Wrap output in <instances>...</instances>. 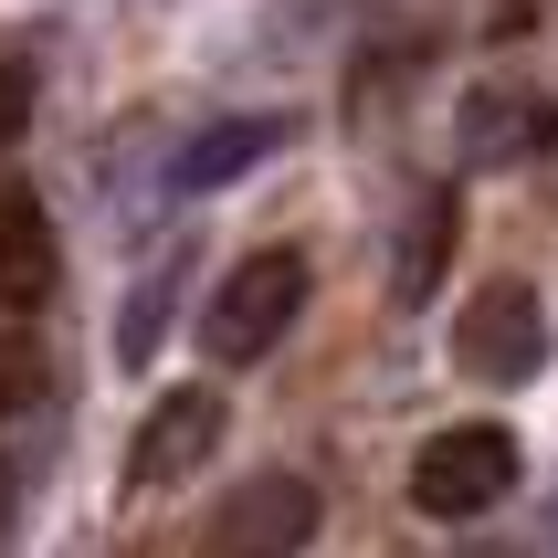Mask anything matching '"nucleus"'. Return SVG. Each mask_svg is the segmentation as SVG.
Instances as JSON below:
<instances>
[{
	"label": "nucleus",
	"instance_id": "3",
	"mask_svg": "<svg viewBox=\"0 0 558 558\" xmlns=\"http://www.w3.org/2000/svg\"><path fill=\"white\" fill-rule=\"evenodd\" d=\"M453 369L485 379V390H527V379L548 369V306H537L517 275L474 284L464 316H453Z\"/></svg>",
	"mask_w": 558,
	"mask_h": 558
},
{
	"label": "nucleus",
	"instance_id": "11",
	"mask_svg": "<svg viewBox=\"0 0 558 558\" xmlns=\"http://www.w3.org/2000/svg\"><path fill=\"white\" fill-rule=\"evenodd\" d=\"M22 126H32V74L0 53V148H22Z\"/></svg>",
	"mask_w": 558,
	"mask_h": 558
},
{
	"label": "nucleus",
	"instance_id": "13",
	"mask_svg": "<svg viewBox=\"0 0 558 558\" xmlns=\"http://www.w3.org/2000/svg\"><path fill=\"white\" fill-rule=\"evenodd\" d=\"M0 517H11V464H0Z\"/></svg>",
	"mask_w": 558,
	"mask_h": 558
},
{
	"label": "nucleus",
	"instance_id": "8",
	"mask_svg": "<svg viewBox=\"0 0 558 558\" xmlns=\"http://www.w3.org/2000/svg\"><path fill=\"white\" fill-rule=\"evenodd\" d=\"M53 295V211L22 180H0V306H43Z\"/></svg>",
	"mask_w": 558,
	"mask_h": 558
},
{
	"label": "nucleus",
	"instance_id": "7",
	"mask_svg": "<svg viewBox=\"0 0 558 558\" xmlns=\"http://www.w3.org/2000/svg\"><path fill=\"white\" fill-rule=\"evenodd\" d=\"M284 148V117H211L201 137H180V158H169V190H232V180H253L264 158Z\"/></svg>",
	"mask_w": 558,
	"mask_h": 558
},
{
	"label": "nucleus",
	"instance_id": "1",
	"mask_svg": "<svg viewBox=\"0 0 558 558\" xmlns=\"http://www.w3.org/2000/svg\"><path fill=\"white\" fill-rule=\"evenodd\" d=\"M295 316H306V253H295V243H264V253H243V264L211 284L201 338H211V359L253 369V359H275V348H284Z\"/></svg>",
	"mask_w": 558,
	"mask_h": 558
},
{
	"label": "nucleus",
	"instance_id": "9",
	"mask_svg": "<svg viewBox=\"0 0 558 558\" xmlns=\"http://www.w3.org/2000/svg\"><path fill=\"white\" fill-rule=\"evenodd\" d=\"M453 190H422L411 201V221H401V264H390V295L401 306H433V284H442V264H453Z\"/></svg>",
	"mask_w": 558,
	"mask_h": 558
},
{
	"label": "nucleus",
	"instance_id": "2",
	"mask_svg": "<svg viewBox=\"0 0 558 558\" xmlns=\"http://www.w3.org/2000/svg\"><path fill=\"white\" fill-rule=\"evenodd\" d=\"M517 496V433L506 422H453L411 453V506L433 527H464V517H496Z\"/></svg>",
	"mask_w": 558,
	"mask_h": 558
},
{
	"label": "nucleus",
	"instance_id": "10",
	"mask_svg": "<svg viewBox=\"0 0 558 558\" xmlns=\"http://www.w3.org/2000/svg\"><path fill=\"white\" fill-rule=\"evenodd\" d=\"M169 295H180V253H169V264H148V284L126 295V316H117V359H148V348L169 338Z\"/></svg>",
	"mask_w": 558,
	"mask_h": 558
},
{
	"label": "nucleus",
	"instance_id": "4",
	"mask_svg": "<svg viewBox=\"0 0 558 558\" xmlns=\"http://www.w3.org/2000/svg\"><path fill=\"white\" fill-rule=\"evenodd\" d=\"M453 148H464V169H537V158H558V106L527 74H485L453 106Z\"/></svg>",
	"mask_w": 558,
	"mask_h": 558
},
{
	"label": "nucleus",
	"instance_id": "5",
	"mask_svg": "<svg viewBox=\"0 0 558 558\" xmlns=\"http://www.w3.org/2000/svg\"><path fill=\"white\" fill-rule=\"evenodd\" d=\"M316 485L306 474H243L211 517V558H306L316 548Z\"/></svg>",
	"mask_w": 558,
	"mask_h": 558
},
{
	"label": "nucleus",
	"instance_id": "12",
	"mask_svg": "<svg viewBox=\"0 0 558 558\" xmlns=\"http://www.w3.org/2000/svg\"><path fill=\"white\" fill-rule=\"evenodd\" d=\"M11 379H22V348L0 338V401H11Z\"/></svg>",
	"mask_w": 558,
	"mask_h": 558
},
{
	"label": "nucleus",
	"instance_id": "6",
	"mask_svg": "<svg viewBox=\"0 0 558 558\" xmlns=\"http://www.w3.org/2000/svg\"><path fill=\"white\" fill-rule=\"evenodd\" d=\"M221 442V401L211 390H158L148 411H137V433H126V485L137 496H169V485H190V474L211 464Z\"/></svg>",
	"mask_w": 558,
	"mask_h": 558
}]
</instances>
